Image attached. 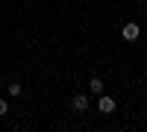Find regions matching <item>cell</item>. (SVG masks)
Listing matches in <instances>:
<instances>
[{
	"instance_id": "cell-1",
	"label": "cell",
	"mask_w": 147,
	"mask_h": 132,
	"mask_svg": "<svg viewBox=\"0 0 147 132\" xmlns=\"http://www.w3.org/2000/svg\"><path fill=\"white\" fill-rule=\"evenodd\" d=\"M115 109H118L115 97H106V94H97V112H100V115H115Z\"/></svg>"
},
{
	"instance_id": "cell-2",
	"label": "cell",
	"mask_w": 147,
	"mask_h": 132,
	"mask_svg": "<svg viewBox=\"0 0 147 132\" xmlns=\"http://www.w3.org/2000/svg\"><path fill=\"white\" fill-rule=\"evenodd\" d=\"M121 35H124V41H138V35H141V27H138V23H124Z\"/></svg>"
},
{
	"instance_id": "cell-3",
	"label": "cell",
	"mask_w": 147,
	"mask_h": 132,
	"mask_svg": "<svg viewBox=\"0 0 147 132\" xmlns=\"http://www.w3.org/2000/svg\"><path fill=\"white\" fill-rule=\"evenodd\" d=\"M71 109L74 112H88V97H85V94H74L71 97Z\"/></svg>"
},
{
	"instance_id": "cell-4",
	"label": "cell",
	"mask_w": 147,
	"mask_h": 132,
	"mask_svg": "<svg viewBox=\"0 0 147 132\" xmlns=\"http://www.w3.org/2000/svg\"><path fill=\"white\" fill-rule=\"evenodd\" d=\"M88 91H91V94H103V79H100V76H91V79H88Z\"/></svg>"
},
{
	"instance_id": "cell-5",
	"label": "cell",
	"mask_w": 147,
	"mask_h": 132,
	"mask_svg": "<svg viewBox=\"0 0 147 132\" xmlns=\"http://www.w3.org/2000/svg\"><path fill=\"white\" fill-rule=\"evenodd\" d=\"M9 97H24V85L21 82H12L9 85Z\"/></svg>"
},
{
	"instance_id": "cell-6",
	"label": "cell",
	"mask_w": 147,
	"mask_h": 132,
	"mask_svg": "<svg viewBox=\"0 0 147 132\" xmlns=\"http://www.w3.org/2000/svg\"><path fill=\"white\" fill-rule=\"evenodd\" d=\"M6 115H9V103L0 100V117H6Z\"/></svg>"
}]
</instances>
